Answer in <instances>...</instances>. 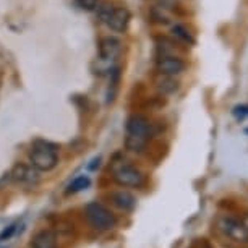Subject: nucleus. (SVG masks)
I'll return each instance as SVG.
<instances>
[{
    "instance_id": "obj_17",
    "label": "nucleus",
    "mask_w": 248,
    "mask_h": 248,
    "mask_svg": "<svg viewBox=\"0 0 248 248\" xmlns=\"http://www.w3.org/2000/svg\"><path fill=\"white\" fill-rule=\"evenodd\" d=\"M75 2H77V5L79 8H83V10H88V12L96 10L97 5H99V0H75Z\"/></svg>"
},
{
    "instance_id": "obj_21",
    "label": "nucleus",
    "mask_w": 248,
    "mask_h": 248,
    "mask_svg": "<svg viewBox=\"0 0 248 248\" xmlns=\"http://www.w3.org/2000/svg\"><path fill=\"white\" fill-rule=\"evenodd\" d=\"M240 221L243 222V226H245V227L248 229V211H247L245 214H243V216H242V219H240Z\"/></svg>"
},
{
    "instance_id": "obj_11",
    "label": "nucleus",
    "mask_w": 248,
    "mask_h": 248,
    "mask_svg": "<svg viewBox=\"0 0 248 248\" xmlns=\"http://www.w3.org/2000/svg\"><path fill=\"white\" fill-rule=\"evenodd\" d=\"M12 179L16 184H34L37 180V170L34 167L25 166V164H18L12 170Z\"/></svg>"
},
{
    "instance_id": "obj_3",
    "label": "nucleus",
    "mask_w": 248,
    "mask_h": 248,
    "mask_svg": "<svg viewBox=\"0 0 248 248\" xmlns=\"http://www.w3.org/2000/svg\"><path fill=\"white\" fill-rule=\"evenodd\" d=\"M214 229L235 245H248V229L243 226L240 219L229 214H221L214 221Z\"/></svg>"
},
{
    "instance_id": "obj_19",
    "label": "nucleus",
    "mask_w": 248,
    "mask_h": 248,
    "mask_svg": "<svg viewBox=\"0 0 248 248\" xmlns=\"http://www.w3.org/2000/svg\"><path fill=\"white\" fill-rule=\"evenodd\" d=\"M99 166H101V157H94L91 161L90 166H88V169H90V170H96V169H99Z\"/></svg>"
},
{
    "instance_id": "obj_15",
    "label": "nucleus",
    "mask_w": 248,
    "mask_h": 248,
    "mask_svg": "<svg viewBox=\"0 0 248 248\" xmlns=\"http://www.w3.org/2000/svg\"><path fill=\"white\" fill-rule=\"evenodd\" d=\"M91 185V179L88 175H79L75 180H72V184L68 185V193H78V191H83L86 188H90Z\"/></svg>"
},
{
    "instance_id": "obj_22",
    "label": "nucleus",
    "mask_w": 248,
    "mask_h": 248,
    "mask_svg": "<svg viewBox=\"0 0 248 248\" xmlns=\"http://www.w3.org/2000/svg\"><path fill=\"white\" fill-rule=\"evenodd\" d=\"M245 133H248V128H247V130H245Z\"/></svg>"
},
{
    "instance_id": "obj_5",
    "label": "nucleus",
    "mask_w": 248,
    "mask_h": 248,
    "mask_svg": "<svg viewBox=\"0 0 248 248\" xmlns=\"http://www.w3.org/2000/svg\"><path fill=\"white\" fill-rule=\"evenodd\" d=\"M85 217L88 224L99 232H109L117 226L115 214L101 203H90L85 206Z\"/></svg>"
},
{
    "instance_id": "obj_2",
    "label": "nucleus",
    "mask_w": 248,
    "mask_h": 248,
    "mask_svg": "<svg viewBox=\"0 0 248 248\" xmlns=\"http://www.w3.org/2000/svg\"><path fill=\"white\" fill-rule=\"evenodd\" d=\"M110 172L115 184L124 186V188H140L146 182V177H144L143 172L125 159H119V161L112 162Z\"/></svg>"
},
{
    "instance_id": "obj_12",
    "label": "nucleus",
    "mask_w": 248,
    "mask_h": 248,
    "mask_svg": "<svg viewBox=\"0 0 248 248\" xmlns=\"http://www.w3.org/2000/svg\"><path fill=\"white\" fill-rule=\"evenodd\" d=\"M154 85L159 90V93L162 94H174L179 90V81L175 79V77H167V75L157 73L156 79H154Z\"/></svg>"
},
{
    "instance_id": "obj_20",
    "label": "nucleus",
    "mask_w": 248,
    "mask_h": 248,
    "mask_svg": "<svg viewBox=\"0 0 248 248\" xmlns=\"http://www.w3.org/2000/svg\"><path fill=\"white\" fill-rule=\"evenodd\" d=\"M191 248H211V247H209V243L206 240H201V242H196Z\"/></svg>"
},
{
    "instance_id": "obj_10",
    "label": "nucleus",
    "mask_w": 248,
    "mask_h": 248,
    "mask_svg": "<svg viewBox=\"0 0 248 248\" xmlns=\"http://www.w3.org/2000/svg\"><path fill=\"white\" fill-rule=\"evenodd\" d=\"M31 248H59L57 233H55V231H50V229L39 231L32 237Z\"/></svg>"
},
{
    "instance_id": "obj_13",
    "label": "nucleus",
    "mask_w": 248,
    "mask_h": 248,
    "mask_svg": "<svg viewBox=\"0 0 248 248\" xmlns=\"http://www.w3.org/2000/svg\"><path fill=\"white\" fill-rule=\"evenodd\" d=\"M120 68L119 67H114L110 70V77H109V90H107V102H114L115 101V96H117V91H119V83H120Z\"/></svg>"
},
{
    "instance_id": "obj_6",
    "label": "nucleus",
    "mask_w": 248,
    "mask_h": 248,
    "mask_svg": "<svg viewBox=\"0 0 248 248\" xmlns=\"http://www.w3.org/2000/svg\"><path fill=\"white\" fill-rule=\"evenodd\" d=\"M186 68L185 60H182L177 55H161L156 62L157 73L167 75V77H177V75L184 73Z\"/></svg>"
},
{
    "instance_id": "obj_7",
    "label": "nucleus",
    "mask_w": 248,
    "mask_h": 248,
    "mask_svg": "<svg viewBox=\"0 0 248 248\" xmlns=\"http://www.w3.org/2000/svg\"><path fill=\"white\" fill-rule=\"evenodd\" d=\"M130 20H132V13L127 7H114L106 25L115 32H125L130 25Z\"/></svg>"
},
{
    "instance_id": "obj_8",
    "label": "nucleus",
    "mask_w": 248,
    "mask_h": 248,
    "mask_svg": "<svg viewBox=\"0 0 248 248\" xmlns=\"http://www.w3.org/2000/svg\"><path fill=\"white\" fill-rule=\"evenodd\" d=\"M109 200L119 211H124V213H132L133 209L137 208V198L127 190L112 191L109 195Z\"/></svg>"
},
{
    "instance_id": "obj_1",
    "label": "nucleus",
    "mask_w": 248,
    "mask_h": 248,
    "mask_svg": "<svg viewBox=\"0 0 248 248\" xmlns=\"http://www.w3.org/2000/svg\"><path fill=\"white\" fill-rule=\"evenodd\" d=\"M125 148L130 153L141 154L148 148V143L154 135H156V125L148 119L146 115L133 114L128 117L127 125H125Z\"/></svg>"
},
{
    "instance_id": "obj_14",
    "label": "nucleus",
    "mask_w": 248,
    "mask_h": 248,
    "mask_svg": "<svg viewBox=\"0 0 248 248\" xmlns=\"http://www.w3.org/2000/svg\"><path fill=\"white\" fill-rule=\"evenodd\" d=\"M172 36L175 37V39H179L180 43H184V44H188V46H193L196 43V39H195V36L191 34V32L186 30V28L184 25H174L172 26Z\"/></svg>"
},
{
    "instance_id": "obj_4",
    "label": "nucleus",
    "mask_w": 248,
    "mask_h": 248,
    "mask_svg": "<svg viewBox=\"0 0 248 248\" xmlns=\"http://www.w3.org/2000/svg\"><path fill=\"white\" fill-rule=\"evenodd\" d=\"M30 161L37 172H50L59 164V153L54 144L47 141H36L30 153Z\"/></svg>"
},
{
    "instance_id": "obj_18",
    "label": "nucleus",
    "mask_w": 248,
    "mask_h": 248,
    "mask_svg": "<svg viewBox=\"0 0 248 248\" xmlns=\"http://www.w3.org/2000/svg\"><path fill=\"white\" fill-rule=\"evenodd\" d=\"M15 231H16V226L13 224V226H10V227H7L5 231H3L2 233H0V242H3V240H8V238H12V235L15 233Z\"/></svg>"
},
{
    "instance_id": "obj_16",
    "label": "nucleus",
    "mask_w": 248,
    "mask_h": 248,
    "mask_svg": "<svg viewBox=\"0 0 248 248\" xmlns=\"http://www.w3.org/2000/svg\"><path fill=\"white\" fill-rule=\"evenodd\" d=\"M232 115L235 117L237 120L248 119V102H247V104H237V106H233Z\"/></svg>"
},
{
    "instance_id": "obj_9",
    "label": "nucleus",
    "mask_w": 248,
    "mask_h": 248,
    "mask_svg": "<svg viewBox=\"0 0 248 248\" xmlns=\"http://www.w3.org/2000/svg\"><path fill=\"white\" fill-rule=\"evenodd\" d=\"M122 52V41L119 37L106 36L99 41V57L102 60H114Z\"/></svg>"
}]
</instances>
